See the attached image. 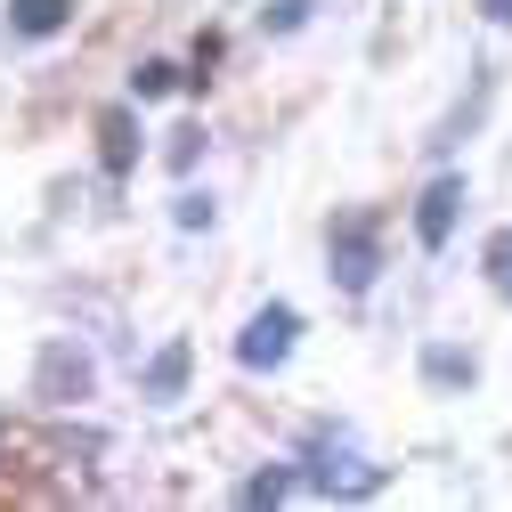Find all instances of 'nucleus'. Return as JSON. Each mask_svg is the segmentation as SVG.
I'll use <instances>...</instances> for the list:
<instances>
[{
    "instance_id": "13",
    "label": "nucleus",
    "mask_w": 512,
    "mask_h": 512,
    "mask_svg": "<svg viewBox=\"0 0 512 512\" xmlns=\"http://www.w3.org/2000/svg\"><path fill=\"white\" fill-rule=\"evenodd\" d=\"M179 228H212V196H179Z\"/></svg>"
},
{
    "instance_id": "12",
    "label": "nucleus",
    "mask_w": 512,
    "mask_h": 512,
    "mask_svg": "<svg viewBox=\"0 0 512 512\" xmlns=\"http://www.w3.org/2000/svg\"><path fill=\"white\" fill-rule=\"evenodd\" d=\"M423 374H431V382H472V358H456V350H431V358H423Z\"/></svg>"
},
{
    "instance_id": "11",
    "label": "nucleus",
    "mask_w": 512,
    "mask_h": 512,
    "mask_svg": "<svg viewBox=\"0 0 512 512\" xmlns=\"http://www.w3.org/2000/svg\"><path fill=\"white\" fill-rule=\"evenodd\" d=\"M236 496H244V504H285V496H293V472H252Z\"/></svg>"
},
{
    "instance_id": "3",
    "label": "nucleus",
    "mask_w": 512,
    "mask_h": 512,
    "mask_svg": "<svg viewBox=\"0 0 512 512\" xmlns=\"http://www.w3.org/2000/svg\"><path fill=\"white\" fill-rule=\"evenodd\" d=\"M464 171H439L431 187H423V204H415V236H423V252H439L447 236H456V212H464Z\"/></svg>"
},
{
    "instance_id": "9",
    "label": "nucleus",
    "mask_w": 512,
    "mask_h": 512,
    "mask_svg": "<svg viewBox=\"0 0 512 512\" xmlns=\"http://www.w3.org/2000/svg\"><path fill=\"white\" fill-rule=\"evenodd\" d=\"M480 261H488V285L512 301V228H496V236H488V252H480Z\"/></svg>"
},
{
    "instance_id": "6",
    "label": "nucleus",
    "mask_w": 512,
    "mask_h": 512,
    "mask_svg": "<svg viewBox=\"0 0 512 512\" xmlns=\"http://www.w3.org/2000/svg\"><path fill=\"white\" fill-rule=\"evenodd\" d=\"M98 139H106L98 155H106V171H114V179H122V171L139 163V122H131V106H106V122H98Z\"/></svg>"
},
{
    "instance_id": "16",
    "label": "nucleus",
    "mask_w": 512,
    "mask_h": 512,
    "mask_svg": "<svg viewBox=\"0 0 512 512\" xmlns=\"http://www.w3.org/2000/svg\"><path fill=\"white\" fill-rule=\"evenodd\" d=\"M0 456H9V415H0Z\"/></svg>"
},
{
    "instance_id": "1",
    "label": "nucleus",
    "mask_w": 512,
    "mask_h": 512,
    "mask_svg": "<svg viewBox=\"0 0 512 512\" xmlns=\"http://www.w3.org/2000/svg\"><path fill=\"white\" fill-rule=\"evenodd\" d=\"M326 261H334V285L342 293H366L374 269H382V220L374 212H342L326 228Z\"/></svg>"
},
{
    "instance_id": "5",
    "label": "nucleus",
    "mask_w": 512,
    "mask_h": 512,
    "mask_svg": "<svg viewBox=\"0 0 512 512\" xmlns=\"http://www.w3.org/2000/svg\"><path fill=\"white\" fill-rule=\"evenodd\" d=\"M66 25H74V0H9V33H25V41H49Z\"/></svg>"
},
{
    "instance_id": "14",
    "label": "nucleus",
    "mask_w": 512,
    "mask_h": 512,
    "mask_svg": "<svg viewBox=\"0 0 512 512\" xmlns=\"http://www.w3.org/2000/svg\"><path fill=\"white\" fill-rule=\"evenodd\" d=\"M301 17H309V0H277V17H269V33H293Z\"/></svg>"
},
{
    "instance_id": "7",
    "label": "nucleus",
    "mask_w": 512,
    "mask_h": 512,
    "mask_svg": "<svg viewBox=\"0 0 512 512\" xmlns=\"http://www.w3.org/2000/svg\"><path fill=\"white\" fill-rule=\"evenodd\" d=\"M41 391H49V399H66V391L82 399V391H90V358H82V350H66V342L41 350Z\"/></svg>"
},
{
    "instance_id": "10",
    "label": "nucleus",
    "mask_w": 512,
    "mask_h": 512,
    "mask_svg": "<svg viewBox=\"0 0 512 512\" xmlns=\"http://www.w3.org/2000/svg\"><path fill=\"white\" fill-rule=\"evenodd\" d=\"M163 90H179V66L171 57H147V66L131 74V98H163Z\"/></svg>"
},
{
    "instance_id": "4",
    "label": "nucleus",
    "mask_w": 512,
    "mask_h": 512,
    "mask_svg": "<svg viewBox=\"0 0 512 512\" xmlns=\"http://www.w3.org/2000/svg\"><path fill=\"white\" fill-rule=\"evenodd\" d=\"M317 488H334V496H374L382 488V464H366V456H326L317 447V472H309Z\"/></svg>"
},
{
    "instance_id": "15",
    "label": "nucleus",
    "mask_w": 512,
    "mask_h": 512,
    "mask_svg": "<svg viewBox=\"0 0 512 512\" xmlns=\"http://www.w3.org/2000/svg\"><path fill=\"white\" fill-rule=\"evenodd\" d=\"M488 17H496V25H512V0H488Z\"/></svg>"
},
{
    "instance_id": "8",
    "label": "nucleus",
    "mask_w": 512,
    "mask_h": 512,
    "mask_svg": "<svg viewBox=\"0 0 512 512\" xmlns=\"http://www.w3.org/2000/svg\"><path fill=\"white\" fill-rule=\"evenodd\" d=\"M179 382H187V342L155 350V366H147V399H179Z\"/></svg>"
},
{
    "instance_id": "2",
    "label": "nucleus",
    "mask_w": 512,
    "mask_h": 512,
    "mask_svg": "<svg viewBox=\"0 0 512 512\" xmlns=\"http://www.w3.org/2000/svg\"><path fill=\"white\" fill-rule=\"evenodd\" d=\"M293 334H301V317H293V301H269L261 317H252V326L236 334V366H285V350H293Z\"/></svg>"
}]
</instances>
